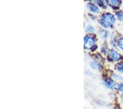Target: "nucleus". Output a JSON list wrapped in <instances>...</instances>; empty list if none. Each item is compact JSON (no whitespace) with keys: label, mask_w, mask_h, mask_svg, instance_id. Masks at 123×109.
Here are the masks:
<instances>
[{"label":"nucleus","mask_w":123,"mask_h":109,"mask_svg":"<svg viewBox=\"0 0 123 109\" xmlns=\"http://www.w3.org/2000/svg\"><path fill=\"white\" fill-rule=\"evenodd\" d=\"M116 19L113 15L111 13H105L101 17L100 23L105 28H109L114 24Z\"/></svg>","instance_id":"obj_1"},{"label":"nucleus","mask_w":123,"mask_h":109,"mask_svg":"<svg viewBox=\"0 0 123 109\" xmlns=\"http://www.w3.org/2000/svg\"><path fill=\"white\" fill-rule=\"evenodd\" d=\"M95 43L94 38L91 36H86L84 37V48L87 50L90 49L94 46Z\"/></svg>","instance_id":"obj_2"},{"label":"nucleus","mask_w":123,"mask_h":109,"mask_svg":"<svg viewBox=\"0 0 123 109\" xmlns=\"http://www.w3.org/2000/svg\"><path fill=\"white\" fill-rule=\"evenodd\" d=\"M87 8H88L89 11L92 12V13H98L100 12V10L98 7L96 5H94L92 3H89L87 4Z\"/></svg>","instance_id":"obj_3"},{"label":"nucleus","mask_w":123,"mask_h":109,"mask_svg":"<svg viewBox=\"0 0 123 109\" xmlns=\"http://www.w3.org/2000/svg\"><path fill=\"white\" fill-rule=\"evenodd\" d=\"M110 56L111 58L113 59L114 61H118L120 59L122 58V56L118 52H117L116 51L114 50H112L110 52Z\"/></svg>","instance_id":"obj_4"},{"label":"nucleus","mask_w":123,"mask_h":109,"mask_svg":"<svg viewBox=\"0 0 123 109\" xmlns=\"http://www.w3.org/2000/svg\"><path fill=\"white\" fill-rule=\"evenodd\" d=\"M104 83L105 86L110 89H113L116 86V83H115L114 80H112V79H106V80H105Z\"/></svg>","instance_id":"obj_5"},{"label":"nucleus","mask_w":123,"mask_h":109,"mask_svg":"<svg viewBox=\"0 0 123 109\" xmlns=\"http://www.w3.org/2000/svg\"><path fill=\"white\" fill-rule=\"evenodd\" d=\"M91 66L92 68L96 69H100L101 68V65L100 63L97 61H93L91 63Z\"/></svg>","instance_id":"obj_6"},{"label":"nucleus","mask_w":123,"mask_h":109,"mask_svg":"<svg viewBox=\"0 0 123 109\" xmlns=\"http://www.w3.org/2000/svg\"><path fill=\"white\" fill-rule=\"evenodd\" d=\"M116 68L120 72L123 73V63H119L117 65Z\"/></svg>","instance_id":"obj_7"},{"label":"nucleus","mask_w":123,"mask_h":109,"mask_svg":"<svg viewBox=\"0 0 123 109\" xmlns=\"http://www.w3.org/2000/svg\"><path fill=\"white\" fill-rule=\"evenodd\" d=\"M116 15L120 21H123V11H119L116 13Z\"/></svg>","instance_id":"obj_8"},{"label":"nucleus","mask_w":123,"mask_h":109,"mask_svg":"<svg viewBox=\"0 0 123 109\" xmlns=\"http://www.w3.org/2000/svg\"><path fill=\"white\" fill-rule=\"evenodd\" d=\"M86 30L87 32L89 33H94L95 31V29L93 27L91 26V25H89V26L86 28Z\"/></svg>","instance_id":"obj_9"},{"label":"nucleus","mask_w":123,"mask_h":109,"mask_svg":"<svg viewBox=\"0 0 123 109\" xmlns=\"http://www.w3.org/2000/svg\"><path fill=\"white\" fill-rule=\"evenodd\" d=\"M118 46L123 50V37L120 38L118 41Z\"/></svg>","instance_id":"obj_10"},{"label":"nucleus","mask_w":123,"mask_h":109,"mask_svg":"<svg viewBox=\"0 0 123 109\" xmlns=\"http://www.w3.org/2000/svg\"><path fill=\"white\" fill-rule=\"evenodd\" d=\"M110 4L111 5H112V6H118L119 5V4L120 3V2L118 1H111L110 2Z\"/></svg>","instance_id":"obj_11"},{"label":"nucleus","mask_w":123,"mask_h":109,"mask_svg":"<svg viewBox=\"0 0 123 109\" xmlns=\"http://www.w3.org/2000/svg\"><path fill=\"white\" fill-rule=\"evenodd\" d=\"M118 89H119V90L121 91V92H123V83H122V84H120L119 85Z\"/></svg>","instance_id":"obj_12"},{"label":"nucleus","mask_w":123,"mask_h":109,"mask_svg":"<svg viewBox=\"0 0 123 109\" xmlns=\"http://www.w3.org/2000/svg\"><path fill=\"white\" fill-rule=\"evenodd\" d=\"M113 78L114 79H116V80H120V79H122L120 77H119V76H118V75H117V74H114L113 76Z\"/></svg>","instance_id":"obj_13"}]
</instances>
